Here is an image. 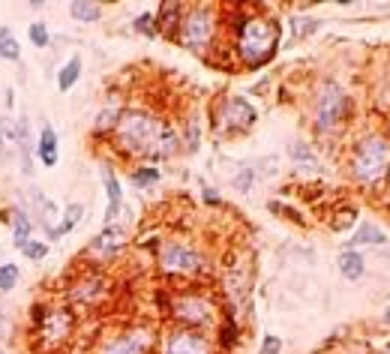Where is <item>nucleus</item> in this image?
I'll return each instance as SVG.
<instances>
[{"instance_id": "f257e3e1", "label": "nucleus", "mask_w": 390, "mask_h": 354, "mask_svg": "<svg viewBox=\"0 0 390 354\" xmlns=\"http://www.w3.org/2000/svg\"><path fill=\"white\" fill-rule=\"evenodd\" d=\"M108 138L123 159H142V166L171 159L183 150L178 126L168 123L159 111L138 105L123 108V115Z\"/></svg>"}, {"instance_id": "f03ea898", "label": "nucleus", "mask_w": 390, "mask_h": 354, "mask_svg": "<svg viewBox=\"0 0 390 354\" xmlns=\"http://www.w3.org/2000/svg\"><path fill=\"white\" fill-rule=\"evenodd\" d=\"M229 36L234 42V55L241 60V67L246 69H258L280 52V40H282V28L280 21L268 12H246L241 9L229 24Z\"/></svg>"}, {"instance_id": "7ed1b4c3", "label": "nucleus", "mask_w": 390, "mask_h": 354, "mask_svg": "<svg viewBox=\"0 0 390 354\" xmlns=\"http://www.w3.org/2000/svg\"><path fill=\"white\" fill-rule=\"evenodd\" d=\"M166 309H168L171 324L186 327V331L205 333L207 327H213L219 321V300L201 285L174 288V292L166 297Z\"/></svg>"}, {"instance_id": "20e7f679", "label": "nucleus", "mask_w": 390, "mask_h": 354, "mask_svg": "<svg viewBox=\"0 0 390 354\" xmlns=\"http://www.w3.org/2000/svg\"><path fill=\"white\" fill-rule=\"evenodd\" d=\"M390 174V135L367 132L348 154V177L363 189L387 183Z\"/></svg>"}, {"instance_id": "39448f33", "label": "nucleus", "mask_w": 390, "mask_h": 354, "mask_svg": "<svg viewBox=\"0 0 390 354\" xmlns=\"http://www.w3.org/2000/svg\"><path fill=\"white\" fill-rule=\"evenodd\" d=\"M219 24H222V12L210 4H193L183 6V16L178 24V40L186 52L193 55H207L210 45L219 40Z\"/></svg>"}, {"instance_id": "423d86ee", "label": "nucleus", "mask_w": 390, "mask_h": 354, "mask_svg": "<svg viewBox=\"0 0 390 354\" xmlns=\"http://www.w3.org/2000/svg\"><path fill=\"white\" fill-rule=\"evenodd\" d=\"M345 115H348V96L343 84L324 79L316 87V99H312V130H316V135H333L345 126Z\"/></svg>"}, {"instance_id": "0eeeda50", "label": "nucleus", "mask_w": 390, "mask_h": 354, "mask_svg": "<svg viewBox=\"0 0 390 354\" xmlns=\"http://www.w3.org/2000/svg\"><path fill=\"white\" fill-rule=\"evenodd\" d=\"M156 264L162 273L174 276V280H198L205 273V252L195 244H190V240L171 237L166 244H159Z\"/></svg>"}, {"instance_id": "6e6552de", "label": "nucleus", "mask_w": 390, "mask_h": 354, "mask_svg": "<svg viewBox=\"0 0 390 354\" xmlns=\"http://www.w3.org/2000/svg\"><path fill=\"white\" fill-rule=\"evenodd\" d=\"M213 120V132L219 138H231V135H246L258 120L256 105L249 103L241 93H225L217 99V105L210 111Z\"/></svg>"}, {"instance_id": "1a4fd4ad", "label": "nucleus", "mask_w": 390, "mask_h": 354, "mask_svg": "<svg viewBox=\"0 0 390 354\" xmlns=\"http://www.w3.org/2000/svg\"><path fill=\"white\" fill-rule=\"evenodd\" d=\"M36 348H64L75 333V315L64 307H33Z\"/></svg>"}, {"instance_id": "9d476101", "label": "nucleus", "mask_w": 390, "mask_h": 354, "mask_svg": "<svg viewBox=\"0 0 390 354\" xmlns=\"http://www.w3.org/2000/svg\"><path fill=\"white\" fill-rule=\"evenodd\" d=\"M156 331L150 324H132L111 333L99 343V354H154L156 351Z\"/></svg>"}, {"instance_id": "9b49d317", "label": "nucleus", "mask_w": 390, "mask_h": 354, "mask_svg": "<svg viewBox=\"0 0 390 354\" xmlns=\"http://www.w3.org/2000/svg\"><path fill=\"white\" fill-rule=\"evenodd\" d=\"M130 244V222L123 219V222H108L103 225V232H99L91 244H87V258H93V261H111L115 256H120L123 249H127Z\"/></svg>"}, {"instance_id": "f8f14e48", "label": "nucleus", "mask_w": 390, "mask_h": 354, "mask_svg": "<svg viewBox=\"0 0 390 354\" xmlns=\"http://www.w3.org/2000/svg\"><path fill=\"white\" fill-rule=\"evenodd\" d=\"M159 354H213V346L207 333L186 331V327H171L159 339Z\"/></svg>"}, {"instance_id": "ddd939ff", "label": "nucleus", "mask_w": 390, "mask_h": 354, "mask_svg": "<svg viewBox=\"0 0 390 354\" xmlns=\"http://www.w3.org/2000/svg\"><path fill=\"white\" fill-rule=\"evenodd\" d=\"M105 288H108V280L103 273H91V276H81L79 282L72 285V300H81V303H96L105 297Z\"/></svg>"}, {"instance_id": "4468645a", "label": "nucleus", "mask_w": 390, "mask_h": 354, "mask_svg": "<svg viewBox=\"0 0 390 354\" xmlns=\"http://www.w3.org/2000/svg\"><path fill=\"white\" fill-rule=\"evenodd\" d=\"M336 268H339V273H343V280L357 282V280L367 276V258H363L357 249H343L336 256Z\"/></svg>"}, {"instance_id": "2eb2a0df", "label": "nucleus", "mask_w": 390, "mask_h": 354, "mask_svg": "<svg viewBox=\"0 0 390 354\" xmlns=\"http://www.w3.org/2000/svg\"><path fill=\"white\" fill-rule=\"evenodd\" d=\"M103 186H105V198H108V210H105V225H108V222L117 219V213L123 207V186L111 169L103 171Z\"/></svg>"}, {"instance_id": "dca6fc26", "label": "nucleus", "mask_w": 390, "mask_h": 354, "mask_svg": "<svg viewBox=\"0 0 390 354\" xmlns=\"http://www.w3.org/2000/svg\"><path fill=\"white\" fill-rule=\"evenodd\" d=\"M36 154H40L42 166H48V169H55V166H57V132H55V126H52V123H42V130H40V144H36Z\"/></svg>"}, {"instance_id": "f3484780", "label": "nucleus", "mask_w": 390, "mask_h": 354, "mask_svg": "<svg viewBox=\"0 0 390 354\" xmlns=\"http://www.w3.org/2000/svg\"><path fill=\"white\" fill-rule=\"evenodd\" d=\"M180 16H183V4H162L156 9V28H159V33H166L168 40H174L178 24H180Z\"/></svg>"}, {"instance_id": "a211bd4d", "label": "nucleus", "mask_w": 390, "mask_h": 354, "mask_svg": "<svg viewBox=\"0 0 390 354\" xmlns=\"http://www.w3.org/2000/svg\"><path fill=\"white\" fill-rule=\"evenodd\" d=\"M9 217H12V240H16V246L21 249V246L30 240L33 217H30L28 210H21V207H12V210H9Z\"/></svg>"}, {"instance_id": "6ab92c4d", "label": "nucleus", "mask_w": 390, "mask_h": 354, "mask_svg": "<svg viewBox=\"0 0 390 354\" xmlns=\"http://www.w3.org/2000/svg\"><path fill=\"white\" fill-rule=\"evenodd\" d=\"M81 69H84V60H81L79 55L69 57L64 67H60V72H57V91H60V93L72 91V87L79 84V79H81Z\"/></svg>"}, {"instance_id": "aec40b11", "label": "nucleus", "mask_w": 390, "mask_h": 354, "mask_svg": "<svg viewBox=\"0 0 390 354\" xmlns=\"http://www.w3.org/2000/svg\"><path fill=\"white\" fill-rule=\"evenodd\" d=\"M387 234L379 229V225H372V222H363L360 229L355 232V237L348 240V246H384L387 244Z\"/></svg>"}, {"instance_id": "412c9836", "label": "nucleus", "mask_w": 390, "mask_h": 354, "mask_svg": "<svg viewBox=\"0 0 390 354\" xmlns=\"http://www.w3.org/2000/svg\"><path fill=\"white\" fill-rule=\"evenodd\" d=\"M288 156L297 169H319V154L306 142H292L288 144Z\"/></svg>"}, {"instance_id": "4be33fe9", "label": "nucleus", "mask_w": 390, "mask_h": 354, "mask_svg": "<svg viewBox=\"0 0 390 354\" xmlns=\"http://www.w3.org/2000/svg\"><path fill=\"white\" fill-rule=\"evenodd\" d=\"M12 150H18V126L9 115H4L0 118V154L6 159Z\"/></svg>"}, {"instance_id": "5701e85b", "label": "nucleus", "mask_w": 390, "mask_h": 354, "mask_svg": "<svg viewBox=\"0 0 390 354\" xmlns=\"http://www.w3.org/2000/svg\"><path fill=\"white\" fill-rule=\"evenodd\" d=\"M81 217H84V205H81V201H72V205L67 207V213H64V219H60V225H55L52 240H57V237L69 234V232L75 229V225L81 222Z\"/></svg>"}, {"instance_id": "b1692460", "label": "nucleus", "mask_w": 390, "mask_h": 354, "mask_svg": "<svg viewBox=\"0 0 390 354\" xmlns=\"http://www.w3.org/2000/svg\"><path fill=\"white\" fill-rule=\"evenodd\" d=\"M69 16L75 21H87V24H93L103 18V6L93 4V0H75V4H69Z\"/></svg>"}, {"instance_id": "393cba45", "label": "nucleus", "mask_w": 390, "mask_h": 354, "mask_svg": "<svg viewBox=\"0 0 390 354\" xmlns=\"http://www.w3.org/2000/svg\"><path fill=\"white\" fill-rule=\"evenodd\" d=\"M159 169L156 166H138L130 171V183L138 186V189H150V186H156L159 183Z\"/></svg>"}, {"instance_id": "a878e982", "label": "nucleus", "mask_w": 390, "mask_h": 354, "mask_svg": "<svg viewBox=\"0 0 390 354\" xmlns=\"http://www.w3.org/2000/svg\"><path fill=\"white\" fill-rule=\"evenodd\" d=\"M0 57L4 60H18L21 57V45H18L16 36H12L9 28H0Z\"/></svg>"}, {"instance_id": "bb28decb", "label": "nucleus", "mask_w": 390, "mask_h": 354, "mask_svg": "<svg viewBox=\"0 0 390 354\" xmlns=\"http://www.w3.org/2000/svg\"><path fill=\"white\" fill-rule=\"evenodd\" d=\"M132 28H135V33H142V36H156L159 33V28H156V12H138L135 16V21H132Z\"/></svg>"}, {"instance_id": "cd10ccee", "label": "nucleus", "mask_w": 390, "mask_h": 354, "mask_svg": "<svg viewBox=\"0 0 390 354\" xmlns=\"http://www.w3.org/2000/svg\"><path fill=\"white\" fill-rule=\"evenodd\" d=\"M292 30L297 33V40H304V36H312L316 30H321V21H319V18H304V16H294V18H292Z\"/></svg>"}, {"instance_id": "c85d7f7f", "label": "nucleus", "mask_w": 390, "mask_h": 354, "mask_svg": "<svg viewBox=\"0 0 390 354\" xmlns=\"http://www.w3.org/2000/svg\"><path fill=\"white\" fill-rule=\"evenodd\" d=\"M237 343V321L231 319V315H225V321L219 327V346L222 348H231Z\"/></svg>"}, {"instance_id": "c756f323", "label": "nucleus", "mask_w": 390, "mask_h": 354, "mask_svg": "<svg viewBox=\"0 0 390 354\" xmlns=\"http://www.w3.org/2000/svg\"><path fill=\"white\" fill-rule=\"evenodd\" d=\"M231 186L237 193H249V189L256 186V171L253 169H237V174L231 177Z\"/></svg>"}, {"instance_id": "7c9ffc66", "label": "nucleus", "mask_w": 390, "mask_h": 354, "mask_svg": "<svg viewBox=\"0 0 390 354\" xmlns=\"http://www.w3.org/2000/svg\"><path fill=\"white\" fill-rule=\"evenodd\" d=\"M18 282V268L16 264H0V292H12Z\"/></svg>"}, {"instance_id": "2f4dec72", "label": "nucleus", "mask_w": 390, "mask_h": 354, "mask_svg": "<svg viewBox=\"0 0 390 354\" xmlns=\"http://www.w3.org/2000/svg\"><path fill=\"white\" fill-rule=\"evenodd\" d=\"M21 252L28 256L30 261H42L48 256V244H42V240H28V244L21 246Z\"/></svg>"}, {"instance_id": "473e14b6", "label": "nucleus", "mask_w": 390, "mask_h": 354, "mask_svg": "<svg viewBox=\"0 0 390 354\" xmlns=\"http://www.w3.org/2000/svg\"><path fill=\"white\" fill-rule=\"evenodd\" d=\"M28 33H30V42H33L36 48H45L48 42H52V36H48V28H45L42 21H33Z\"/></svg>"}, {"instance_id": "72a5a7b5", "label": "nucleus", "mask_w": 390, "mask_h": 354, "mask_svg": "<svg viewBox=\"0 0 390 354\" xmlns=\"http://www.w3.org/2000/svg\"><path fill=\"white\" fill-rule=\"evenodd\" d=\"M280 351H282V339H280V336H273V333L264 336V348H261V354H280Z\"/></svg>"}, {"instance_id": "f704fd0d", "label": "nucleus", "mask_w": 390, "mask_h": 354, "mask_svg": "<svg viewBox=\"0 0 390 354\" xmlns=\"http://www.w3.org/2000/svg\"><path fill=\"white\" fill-rule=\"evenodd\" d=\"M12 333V319H9V312L0 307V339H6Z\"/></svg>"}, {"instance_id": "c9c22d12", "label": "nucleus", "mask_w": 390, "mask_h": 354, "mask_svg": "<svg viewBox=\"0 0 390 354\" xmlns=\"http://www.w3.org/2000/svg\"><path fill=\"white\" fill-rule=\"evenodd\" d=\"M205 201H207V205H219V195L213 193V189H205Z\"/></svg>"}, {"instance_id": "e433bc0d", "label": "nucleus", "mask_w": 390, "mask_h": 354, "mask_svg": "<svg viewBox=\"0 0 390 354\" xmlns=\"http://www.w3.org/2000/svg\"><path fill=\"white\" fill-rule=\"evenodd\" d=\"M384 324L390 327V309H384Z\"/></svg>"}, {"instance_id": "4c0bfd02", "label": "nucleus", "mask_w": 390, "mask_h": 354, "mask_svg": "<svg viewBox=\"0 0 390 354\" xmlns=\"http://www.w3.org/2000/svg\"><path fill=\"white\" fill-rule=\"evenodd\" d=\"M382 354H390V343H387V346H384V351H382Z\"/></svg>"}, {"instance_id": "58836bf2", "label": "nucleus", "mask_w": 390, "mask_h": 354, "mask_svg": "<svg viewBox=\"0 0 390 354\" xmlns=\"http://www.w3.org/2000/svg\"><path fill=\"white\" fill-rule=\"evenodd\" d=\"M387 126H390V118H387ZM387 135H390V132H387Z\"/></svg>"}, {"instance_id": "ea45409f", "label": "nucleus", "mask_w": 390, "mask_h": 354, "mask_svg": "<svg viewBox=\"0 0 390 354\" xmlns=\"http://www.w3.org/2000/svg\"><path fill=\"white\" fill-rule=\"evenodd\" d=\"M387 183H390V174H387Z\"/></svg>"}, {"instance_id": "a19ab883", "label": "nucleus", "mask_w": 390, "mask_h": 354, "mask_svg": "<svg viewBox=\"0 0 390 354\" xmlns=\"http://www.w3.org/2000/svg\"><path fill=\"white\" fill-rule=\"evenodd\" d=\"M0 354H6V351H0Z\"/></svg>"}]
</instances>
